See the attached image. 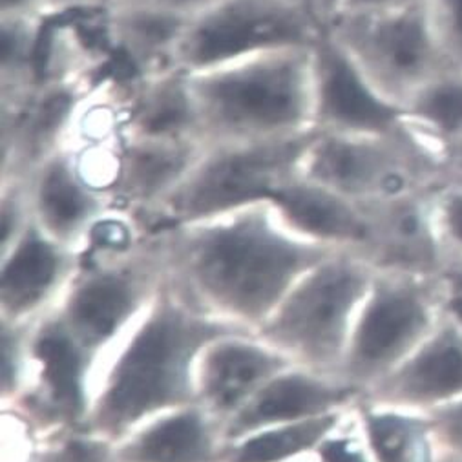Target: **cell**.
I'll return each instance as SVG.
<instances>
[{"mask_svg": "<svg viewBox=\"0 0 462 462\" xmlns=\"http://www.w3.org/2000/svg\"><path fill=\"white\" fill-rule=\"evenodd\" d=\"M315 130L397 134L408 130L404 112L383 97L346 50L324 28L313 44Z\"/></svg>", "mask_w": 462, "mask_h": 462, "instance_id": "7c38bea8", "label": "cell"}, {"mask_svg": "<svg viewBox=\"0 0 462 462\" xmlns=\"http://www.w3.org/2000/svg\"><path fill=\"white\" fill-rule=\"evenodd\" d=\"M32 221L28 176H0V254L23 236Z\"/></svg>", "mask_w": 462, "mask_h": 462, "instance_id": "f1b7e54d", "label": "cell"}, {"mask_svg": "<svg viewBox=\"0 0 462 462\" xmlns=\"http://www.w3.org/2000/svg\"><path fill=\"white\" fill-rule=\"evenodd\" d=\"M440 462H462V457L455 455V453H449V451H444Z\"/></svg>", "mask_w": 462, "mask_h": 462, "instance_id": "f35d334b", "label": "cell"}, {"mask_svg": "<svg viewBox=\"0 0 462 462\" xmlns=\"http://www.w3.org/2000/svg\"><path fill=\"white\" fill-rule=\"evenodd\" d=\"M28 187L33 221L51 238L81 254L92 226L114 207L69 146L44 158L28 174Z\"/></svg>", "mask_w": 462, "mask_h": 462, "instance_id": "e0dca14e", "label": "cell"}, {"mask_svg": "<svg viewBox=\"0 0 462 462\" xmlns=\"http://www.w3.org/2000/svg\"><path fill=\"white\" fill-rule=\"evenodd\" d=\"M453 300H455V301H457V303L462 307V300H460V298H455V296H453Z\"/></svg>", "mask_w": 462, "mask_h": 462, "instance_id": "b9f144b4", "label": "cell"}, {"mask_svg": "<svg viewBox=\"0 0 462 462\" xmlns=\"http://www.w3.org/2000/svg\"><path fill=\"white\" fill-rule=\"evenodd\" d=\"M313 457L317 462H374L362 430L358 402L346 410Z\"/></svg>", "mask_w": 462, "mask_h": 462, "instance_id": "f546056e", "label": "cell"}, {"mask_svg": "<svg viewBox=\"0 0 462 462\" xmlns=\"http://www.w3.org/2000/svg\"><path fill=\"white\" fill-rule=\"evenodd\" d=\"M362 399L355 388L333 373L291 364L233 417L225 428V440H235L258 430L315 419L342 411Z\"/></svg>", "mask_w": 462, "mask_h": 462, "instance_id": "ac0fdd59", "label": "cell"}, {"mask_svg": "<svg viewBox=\"0 0 462 462\" xmlns=\"http://www.w3.org/2000/svg\"><path fill=\"white\" fill-rule=\"evenodd\" d=\"M442 181H462V137L435 152Z\"/></svg>", "mask_w": 462, "mask_h": 462, "instance_id": "836d02e7", "label": "cell"}, {"mask_svg": "<svg viewBox=\"0 0 462 462\" xmlns=\"http://www.w3.org/2000/svg\"><path fill=\"white\" fill-rule=\"evenodd\" d=\"M451 301L444 273L376 269L337 376L364 397L431 333Z\"/></svg>", "mask_w": 462, "mask_h": 462, "instance_id": "277c9868", "label": "cell"}, {"mask_svg": "<svg viewBox=\"0 0 462 462\" xmlns=\"http://www.w3.org/2000/svg\"><path fill=\"white\" fill-rule=\"evenodd\" d=\"M112 3L143 5V6H150V8L180 15L183 19H192V17L203 14L205 10H208L210 6L217 5L219 0H112Z\"/></svg>", "mask_w": 462, "mask_h": 462, "instance_id": "d6a6232c", "label": "cell"}, {"mask_svg": "<svg viewBox=\"0 0 462 462\" xmlns=\"http://www.w3.org/2000/svg\"><path fill=\"white\" fill-rule=\"evenodd\" d=\"M313 134L205 146L183 183L150 216L146 228L156 230L271 201L274 192L300 172Z\"/></svg>", "mask_w": 462, "mask_h": 462, "instance_id": "52a82bcc", "label": "cell"}, {"mask_svg": "<svg viewBox=\"0 0 462 462\" xmlns=\"http://www.w3.org/2000/svg\"><path fill=\"white\" fill-rule=\"evenodd\" d=\"M271 201L300 235L369 260L373 219L365 205L313 183L300 172L283 183Z\"/></svg>", "mask_w": 462, "mask_h": 462, "instance_id": "d6986e66", "label": "cell"}, {"mask_svg": "<svg viewBox=\"0 0 462 462\" xmlns=\"http://www.w3.org/2000/svg\"><path fill=\"white\" fill-rule=\"evenodd\" d=\"M291 462H317V460H315V457H313V455H310V457H303V458H296V460H291Z\"/></svg>", "mask_w": 462, "mask_h": 462, "instance_id": "60d3db41", "label": "cell"}, {"mask_svg": "<svg viewBox=\"0 0 462 462\" xmlns=\"http://www.w3.org/2000/svg\"><path fill=\"white\" fill-rule=\"evenodd\" d=\"M292 3H298V5H303V6H310L313 10V0H292ZM317 15V14H315Z\"/></svg>", "mask_w": 462, "mask_h": 462, "instance_id": "ab89813d", "label": "cell"}, {"mask_svg": "<svg viewBox=\"0 0 462 462\" xmlns=\"http://www.w3.org/2000/svg\"><path fill=\"white\" fill-rule=\"evenodd\" d=\"M103 30L130 79L178 66V51L190 19L134 3H112L103 12Z\"/></svg>", "mask_w": 462, "mask_h": 462, "instance_id": "7402d4cb", "label": "cell"}, {"mask_svg": "<svg viewBox=\"0 0 462 462\" xmlns=\"http://www.w3.org/2000/svg\"><path fill=\"white\" fill-rule=\"evenodd\" d=\"M81 263L79 251L51 238L32 221L0 254V320L26 326L57 310Z\"/></svg>", "mask_w": 462, "mask_h": 462, "instance_id": "4fadbf2b", "label": "cell"}, {"mask_svg": "<svg viewBox=\"0 0 462 462\" xmlns=\"http://www.w3.org/2000/svg\"><path fill=\"white\" fill-rule=\"evenodd\" d=\"M30 353V324L0 320V402L12 406L24 390Z\"/></svg>", "mask_w": 462, "mask_h": 462, "instance_id": "83f0119b", "label": "cell"}, {"mask_svg": "<svg viewBox=\"0 0 462 462\" xmlns=\"http://www.w3.org/2000/svg\"><path fill=\"white\" fill-rule=\"evenodd\" d=\"M96 362L53 310L30 324L24 390L3 411L21 417L44 440L79 431L88 410Z\"/></svg>", "mask_w": 462, "mask_h": 462, "instance_id": "8fae6325", "label": "cell"}, {"mask_svg": "<svg viewBox=\"0 0 462 462\" xmlns=\"http://www.w3.org/2000/svg\"><path fill=\"white\" fill-rule=\"evenodd\" d=\"M150 233L169 282L212 319L249 333L307 271L338 253L300 235L273 201Z\"/></svg>", "mask_w": 462, "mask_h": 462, "instance_id": "6da1fadb", "label": "cell"}, {"mask_svg": "<svg viewBox=\"0 0 462 462\" xmlns=\"http://www.w3.org/2000/svg\"><path fill=\"white\" fill-rule=\"evenodd\" d=\"M449 68L462 71V0H422Z\"/></svg>", "mask_w": 462, "mask_h": 462, "instance_id": "4dcf8cb0", "label": "cell"}, {"mask_svg": "<svg viewBox=\"0 0 462 462\" xmlns=\"http://www.w3.org/2000/svg\"><path fill=\"white\" fill-rule=\"evenodd\" d=\"M165 282L158 236L130 251L83 256L55 313L69 335L99 360L144 313Z\"/></svg>", "mask_w": 462, "mask_h": 462, "instance_id": "ba28073f", "label": "cell"}, {"mask_svg": "<svg viewBox=\"0 0 462 462\" xmlns=\"http://www.w3.org/2000/svg\"><path fill=\"white\" fill-rule=\"evenodd\" d=\"M408 132L433 153L462 137V71L448 68L402 108Z\"/></svg>", "mask_w": 462, "mask_h": 462, "instance_id": "d4e9b609", "label": "cell"}, {"mask_svg": "<svg viewBox=\"0 0 462 462\" xmlns=\"http://www.w3.org/2000/svg\"><path fill=\"white\" fill-rule=\"evenodd\" d=\"M223 424L190 402L148 419L110 446V462H221Z\"/></svg>", "mask_w": 462, "mask_h": 462, "instance_id": "ffe728a7", "label": "cell"}, {"mask_svg": "<svg viewBox=\"0 0 462 462\" xmlns=\"http://www.w3.org/2000/svg\"><path fill=\"white\" fill-rule=\"evenodd\" d=\"M0 15L48 17V0H0Z\"/></svg>", "mask_w": 462, "mask_h": 462, "instance_id": "d590c367", "label": "cell"}, {"mask_svg": "<svg viewBox=\"0 0 462 462\" xmlns=\"http://www.w3.org/2000/svg\"><path fill=\"white\" fill-rule=\"evenodd\" d=\"M462 397V307L453 300L431 333L362 399L433 413Z\"/></svg>", "mask_w": 462, "mask_h": 462, "instance_id": "9a60e30c", "label": "cell"}, {"mask_svg": "<svg viewBox=\"0 0 462 462\" xmlns=\"http://www.w3.org/2000/svg\"><path fill=\"white\" fill-rule=\"evenodd\" d=\"M430 415L444 451L462 457V397Z\"/></svg>", "mask_w": 462, "mask_h": 462, "instance_id": "1f68e13d", "label": "cell"}, {"mask_svg": "<svg viewBox=\"0 0 462 462\" xmlns=\"http://www.w3.org/2000/svg\"><path fill=\"white\" fill-rule=\"evenodd\" d=\"M205 146L315 132L313 46L285 48L190 73Z\"/></svg>", "mask_w": 462, "mask_h": 462, "instance_id": "3957f363", "label": "cell"}, {"mask_svg": "<svg viewBox=\"0 0 462 462\" xmlns=\"http://www.w3.org/2000/svg\"><path fill=\"white\" fill-rule=\"evenodd\" d=\"M112 0H48V17L101 14Z\"/></svg>", "mask_w": 462, "mask_h": 462, "instance_id": "e575fe53", "label": "cell"}, {"mask_svg": "<svg viewBox=\"0 0 462 462\" xmlns=\"http://www.w3.org/2000/svg\"><path fill=\"white\" fill-rule=\"evenodd\" d=\"M374 271L364 254H331L291 287L254 335L292 364L337 374Z\"/></svg>", "mask_w": 462, "mask_h": 462, "instance_id": "5b68a950", "label": "cell"}, {"mask_svg": "<svg viewBox=\"0 0 462 462\" xmlns=\"http://www.w3.org/2000/svg\"><path fill=\"white\" fill-rule=\"evenodd\" d=\"M346 410L315 419L269 426L228 440L221 462H291L310 457L333 431Z\"/></svg>", "mask_w": 462, "mask_h": 462, "instance_id": "cb8c5ba5", "label": "cell"}, {"mask_svg": "<svg viewBox=\"0 0 462 462\" xmlns=\"http://www.w3.org/2000/svg\"><path fill=\"white\" fill-rule=\"evenodd\" d=\"M342 5L344 0H313V12L326 28V24L340 12Z\"/></svg>", "mask_w": 462, "mask_h": 462, "instance_id": "74e56055", "label": "cell"}, {"mask_svg": "<svg viewBox=\"0 0 462 462\" xmlns=\"http://www.w3.org/2000/svg\"><path fill=\"white\" fill-rule=\"evenodd\" d=\"M205 150L201 141L121 137L110 150L105 192L112 205L143 225L183 183Z\"/></svg>", "mask_w": 462, "mask_h": 462, "instance_id": "5bb4252c", "label": "cell"}, {"mask_svg": "<svg viewBox=\"0 0 462 462\" xmlns=\"http://www.w3.org/2000/svg\"><path fill=\"white\" fill-rule=\"evenodd\" d=\"M233 331L240 329L201 311L165 273L144 313L96 362L79 433L112 446L148 419L196 402L201 351Z\"/></svg>", "mask_w": 462, "mask_h": 462, "instance_id": "7a4b0ae2", "label": "cell"}, {"mask_svg": "<svg viewBox=\"0 0 462 462\" xmlns=\"http://www.w3.org/2000/svg\"><path fill=\"white\" fill-rule=\"evenodd\" d=\"M300 174L360 205H378L437 189L442 181L435 153L408 130L346 134L315 130Z\"/></svg>", "mask_w": 462, "mask_h": 462, "instance_id": "8992f818", "label": "cell"}, {"mask_svg": "<svg viewBox=\"0 0 462 462\" xmlns=\"http://www.w3.org/2000/svg\"><path fill=\"white\" fill-rule=\"evenodd\" d=\"M48 17L0 15V101H15L39 85Z\"/></svg>", "mask_w": 462, "mask_h": 462, "instance_id": "484cf974", "label": "cell"}, {"mask_svg": "<svg viewBox=\"0 0 462 462\" xmlns=\"http://www.w3.org/2000/svg\"><path fill=\"white\" fill-rule=\"evenodd\" d=\"M413 3H417V0H344L340 12L388 10V8H399V6H406V5H413Z\"/></svg>", "mask_w": 462, "mask_h": 462, "instance_id": "8d00e7d4", "label": "cell"}, {"mask_svg": "<svg viewBox=\"0 0 462 462\" xmlns=\"http://www.w3.org/2000/svg\"><path fill=\"white\" fill-rule=\"evenodd\" d=\"M119 88L125 137L201 141L189 71L172 68L134 77L121 83Z\"/></svg>", "mask_w": 462, "mask_h": 462, "instance_id": "44dd1931", "label": "cell"}, {"mask_svg": "<svg viewBox=\"0 0 462 462\" xmlns=\"http://www.w3.org/2000/svg\"><path fill=\"white\" fill-rule=\"evenodd\" d=\"M324 24L292 0H219L185 28L178 66L205 71L260 53L313 46Z\"/></svg>", "mask_w": 462, "mask_h": 462, "instance_id": "30bf717a", "label": "cell"}, {"mask_svg": "<svg viewBox=\"0 0 462 462\" xmlns=\"http://www.w3.org/2000/svg\"><path fill=\"white\" fill-rule=\"evenodd\" d=\"M292 362L254 333H225L205 346L196 365V402L225 428L263 386Z\"/></svg>", "mask_w": 462, "mask_h": 462, "instance_id": "2e32d148", "label": "cell"}, {"mask_svg": "<svg viewBox=\"0 0 462 462\" xmlns=\"http://www.w3.org/2000/svg\"><path fill=\"white\" fill-rule=\"evenodd\" d=\"M358 415L374 462H440L444 448L430 413L360 399Z\"/></svg>", "mask_w": 462, "mask_h": 462, "instance_id": "603a6c76", "label": "cell"}, {"mask_svg": "<svg viewBox=\"0 0 462 462\" xmlns=\"http://www.w3.org/2000/svg\"><path fill=\"white\" fill-rule=\"evenodd\" d=\"M430 203L442 271L462 267V181L440 183Z\"/></svg>", "mask_w": 462, "mask_h": 462, "instance_id": "4316f807", "label": "cell"}, {"mask_svg": "<svg viewBox=\"0 0 462 462\" xmlns=\"http://www.w3.org/2000/svg\"><path fill=\"white\" fill-rule=\"evenodd\" d=\"M326 30L365 79L401 108L449 68L422 0L388 10L340 12Z\"/></svg>", "mask_w": 462, "mask_h": 462, "instance_id": "9c48e42d", "label": "cell"}]
</instances>
